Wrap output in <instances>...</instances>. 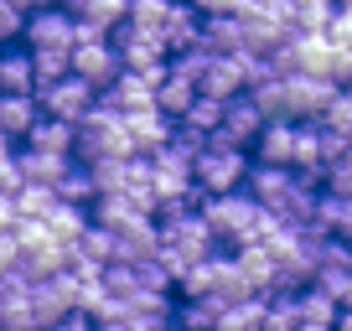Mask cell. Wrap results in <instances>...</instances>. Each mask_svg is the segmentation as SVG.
Returning a JSON list of instances; mask_svg holds the SVG:
<instances>
[{"label": "cell", "mask_w": 352, "mask_h": 331, "mask_svg": "<svg viewBox=\"0 0 352 331\" xmlns=\"http://www.w3.org/2000/svg\"><path fill=\"white\" fill-rule=\"evenodd\" d=\"M155 228H161V249H155V264L171 275V285L187 275L192 264H202V259L218 254V238H212V228L202 222V212H197V207H192V212H171V218H161Z\"/></svg>", "instance_id": "1"}, {"label": "cell", "mask_w": 352, "mask_h": 331, "mask_svg": "<svg viewBox=\"0 0 352 331\" xmlns=\"http://www.w3.org/2000/svg\"><path fill=\"white\" fill-rule=\"evenodd\" d=\"M73 155L83 166H99V161H130L135 145H130V130H124V114L109 109V104H94L83 124H78V145Z\"/></svg>", "instance_id": "2"}, {"label": "cell", "mask_w": 352, "mask_h": 331, "mask_svg": "<svg viewBox=\"0 0 352 331\" xmlns=\"http://www.w3.org/2000/svg\"><path fill=\"white\" fill-rule=\"evenodd\" d=\"M11 269L21 279H47L67 269V243L47 233V222H16L11 233Z\"/></svg>", "instance_id": "3"}, {"label": "cell", "mask_w": 352, "mask_h": 331, "mask_svg": "<svg viewBox=\"0 0 352 331\" xmlns=\"http://www.w3.org/2000/svg\"><path fill=\"white\" fill-rule=\"evenodd\" d=\"M249 155L233 150L223 140H208L197 155H192V187L197 197H228V192H243V176H249Z\"/></svg>", "instance_id": "4"}, {"label": "cell", "mask_w": 352, "mask_h": 331, "mask_svg": "<svg viewBox=\"0 0 352 331\" xmlns=\"http://www.w3.org/2000/svg\"><path fill=\"white\" fill-rule=\"evenodd\" d=\"M202 222L212 228L218 243H233V249H249L254 233H259L264 212L249 202V192H228V197H202Z\"/></svg>", "instance_id": "5"}, {"label": "cell", "mask_w": 352, "mask_h": 331, "mask_svg": "<svg viewBox=\"0 0 352 331\" xmlns=\"http://www.w3.org/2000/svg\"><path fill=\"white\" fill-rule=\"evenodd\" d=\"M36 104H42V119H57V124H83L88 114H94V104H99V93L88 89L83 78H57V83H47V89H36Z\"/></svg>", "instance_id": "6"}, {"label": "cell", "mask_w": 352, "mask_h": 331, "mask_svg": "<svg viewBox=\"0 0 352 331\" xmlns=\"http://www.w3.org/2000/svg\"><path fill=\"white\" fill-rule=\"evenodd\" d=\"M26 306H32L36 326H57V321L78 316V275H47V279H32V290H26Z\"/></svg>", "instance_id": "7"}, {"label": "cell", "mask_w": 352, "mask_h": 331, "mask_svg": "<svg viewBox=\"0 0 352 331\" xmlns=\"http://www.w3.org/2000/svg\"><path fill=\"white\" fill-rule=\"evenodd\" d=\"M300 187H311V181H300L296 171H285V166H249V176H243L249 202H254L259 212H270V218H280Z\"/></svg>", "instance_id": "8"}, {"label": "cell", "mask_w": 352, "mask_h": 331, "mask_svg": "<svg viewBox=\"0 0 352 331\" xmlns=\"http://www.w3.org/2000/svg\"><path fill=\"white\" fill-rule=\"evenodd\" d=\"M109 42H114V52H120V67H124V73H135V78H161L166 62H171V57H166V47L155 42L151 32H135L130 21L114 26Z\"/></svg>", "instance_id": "9"}, {"label": "cell", "mask_w": 352, "mask_h": 331, "mask_svg": "<svg viewBox=\"0 0 352 331\" xmlns=\"http://www.w3.org/2000/svg\"><path fill=\"white\" fill-rule=\"evenodd\" d=\"M120 52H114V42L109 36H88V42H78L73 47V78H83L94 93H104V89H114L120 83Z\"/></svg>", "instance_id": "10"}, {"label": "cell", "mask_w": 352, "mask_h": 331, "mask_svg": "<svg viewBox=\"0 0 352 331\" xmlns=\"http://www.w3.org/2000/svg\"><path fill=\"white\" fill-rule=\"evenodd\" d=\"M21 36H26V52H73L78 47V26L63 5L57 11H32Z\"/></svg>", "instance_id": "11"}, {"label": "cell", "mask_w": 352, "mask_h": 331, "mask_svg": "<svg viewBox=\"0 0 352 331\" xmlns=\"http://www.w3.org/2000/svg\"><path fill=\"white\" fill-rule=\"evenodd\" d=\"M63 11L73 16L78 42H88V36H109L114 26L130 21V0H63Z\"/></svg>", "instance_id": "12"}, {"label": "cell", "mask_w": 352, "mask_h": 331, "mask_svg": "<svg viewBox=\"0 0 352 331\" xmlns=\"http://www.w3.org/2000/svg\"><path fill=\"white\" fill-rule=\"evenodd\" d=\"M243 78H249V57H212L197 78V99H212V104H228L243 93Z\"/></svg>", "instance_id": "13"}, {"label": "cell", "mask_w": 352, "mask_h": 331, "mask_svg": "<svg viewBox=\"0 0 352 331\" xmlns=\"http://www.w3.org/2000/svg\"><path fill=\"white\" fill-rule=\"evenodd\" d=\"M264 114H259V104L249 99V93H239V99H228L223 104V124H218V140L223 145H233V150H249L254 140H259V130H264Z\"/></svg>", "instance_id": "14"}, {"label": "cell", "mask_w": 352, "mask_h": 331, "mask_svg": "<svg viewBox=\"0 0 352 331\" xmlns=\"http://www.w3.org/2000/svg\"><path fill=\"white\" fill-rule=\"evenodd\" d=\"M296 135H300V124L270 119L259 130V140H254V166H285L290 171V161H296Z\"/></svg>", "instance_id": "15"}, {"label": "cell", "mask_w": 352, "mask_h": 331, "mask_svg": "<svg viewBox=\"0 0 352 331\" xmlns=\"http://www.w3.org/2000/svg\"><path fill=\"white\" fill-rule=\"evenodd\" d=\"M124 130H130V145H135V155H145V161H151L155 150H166V145H171L176 124L166 119L161 109H145V114H124Z\"/></svg>", "instance_id": "16"}, {"label": "cell", "mask_w": 352, "mask_h": 331, "mask_svg": "<svg viewBox=\"0 0 352 331\" xmlns=\"http://www.w3.org/2000/svg\"><path fill=\"white\" fill-rule=\"evenodd\" d=\"M99 104H109V109H120V114H145V109H155V78L120 73V83H114V89H104Z\"/></svg>", "instance_id": "17"}, {"label": "cell", "mask_w": 352, "mask_h": 331, "mask_svg": "<svg viewBox=\"0 0 352 331\" xmlns=\"http://www.w3.org/2000/svg\"><path fill=\"white\" fill-rule=\"evenodd\" d=\"M161 47H166V57H182L192 47H202V16L192 5H171V16L161 26Z\"/></svg>", "instance_id": "18"}, {"label": "cell", "mask_w": 352, "mask_h": 331, "mask_svg": "<svg viewBox=\"0 0 352 331\" xmlns=\"http://www.w3.org/2000/svg\"><path fill=\"white\" fill-rule=\"evenodd\" d=\"M36 119H42V104H36V93H0V135H6L11 145L26 140Z\"/></svg>", "instance_id": "19"}, {"label": "cell", "mask_w": 352, "mask_h": 331, "mask_svg": "<svg viewBox=\"0 0 352 331\" xmlns=\"http://www.w3.org/2000/svg\"><path fill=\"white\" fill-rule=\"evenodd\" d=\"M192 104H197V83H192V78H182V73H171V67H166L161 78H155V109L166 114V119H182V114L192 109Z\"/></svg>", "instance_id": "20"}, {"label": "cell", "mask_w": 352, "mask_h": 331, "mask_svg": "<svg viewBox=\"0 0 352 331\" xmlns=\"http://www.w3.org/2000/svg\"><path fill=\"white\" fill-rule=\"evenodd\" d=\"M52 192H57V202H63V207H83V212L94 207V197H99V192H94V171H88L78 155L63 166V176L52 181Z\"/></svg>", "instance_id": "21"}, {"label": "cell", "mask_w": 352, "mask_h": 331, "mask_svg": "<svg viewBox=\"0 0 352 331\" xmlns=\"http://www.w3.org/2000/svg\"><path fill=\"white\" fill-rule=\"evenodd\" d=\"M73 155H47V150H16V171H21V187H52L63 176V166Z\"/></svg>", "instance_id": "22"}, {"label": "cell", "mask_w": 352, "mask_h": 331, "mask_svg": "<svg viewBox=\"0 0 352 331\" xmlns=\"http://www.w3.org/2000/svg\"><path fill=\"white\" fill-rule=\"evenodd\" d=\"M202 47H208L212 57H239L243 52V21L239 16H212V21H202Z\"/></svg>", "instance_id": "23"}, {"label": "cell", "mask_w": 352, "mask_h": 331, "mask_svg": "<svg viewBox=\"0 0 352 331\" xmlns=\"http://www.w3.org/2000/svg\"><path fill=\"white\" fill-rule=\"evenodd\" d=\"M296 310H300V326H337V316H342L337 295H327L321 285L296 290Z\"/></svg>", "instance_id": "24"}, {"label": "cell", "mask_w": 352, "mask_h": 331, "mask_svg": "<svg viewBox=\"0 0 352 331\" xmlns=\"http://www.w3.org/2000/svg\"><path fill=\"white\" fill-rule=\"evenodd\" d=\"M259 321H264V300H259V295H243V300L218 306L212 331H259Z\"/></svg>", "instance_id": "25"}, {"label": "cell", "mask_w": 352, "mask_h": 331, "mask_svg": "<svg viewBox=\"0 0 352 331\" xmlns=\"http://www.w3.org/2000/svg\"><path fill=\"white\" fill-rule=\"evenodd\" d=\"M73 145H78V130L57 119H36L26 135V150H47V155H73Z\"/></svg>", "instance_id": "26"}, {"label": "cell", "mask_w": 352, "mask_h": 331, "mask_svg": "<svg viewBox=\"0 0 352 331\" xmlns=\"http://www.w3.org/2000/svg\"><path fill=\"white\" fill-rule=\"evenodd\" d=\"M0 93H36V73H32V57L26 47H6L0 52Z\"/></svg>", "instance_id": "27"}, {"label": "cell", "mask_w": 352, "mask_h": 331, "mask_svg": "<svg viewBox=\"0 0 352 331\" xmlns=\"http://www.w3.org/2000/svg\"><path fill=\"white\" fill-rule=\"evenodd\" d=\"M259 331H300L296 290H275V295H264V321H259Z\"/></svg>", "instance_id": "28"}, {"label": "cell", "mask_w": 352, "mask_h": 331, "mask_svg": "<svg viewBox=\"0 0 352 331\" xmlns=\"http://www.w3.org/2000/svg\"><path fill=\"white\" fill-rule=\"evenodd\" d=\"M11 202H16V218L21 222H47L57 212V192L52 187H21Z\"/></svg>", "instance_id": "29"}, {"label": "cell", "mask_w": 352, "mask_h": 331, "mask_svg": "<svg viewBox=\"0 0 352 331\" xmlns=\"http://www.w3.org/2000/svg\"><path fill=\"white\" fill-rule=\"evenodd\" d=\"M47 233H52V238H63L67 249H73V243L88 233V212H83V207H63V202H57V212L47 218Z\"/></svg>", "instance_id": "30"}, {"label": "cell", "mask_w": 352, "mask_h": 331, "mask_svg": "<svg viewBox=\"0 0 352 331\" xmlns=\"http://www.w3.org/2000/svg\"><path fill=\"white\" fill-rule=\"evenodd\" d=\"M171 16V0H130V26L135 32H151L161 42V26Z\"/></svg>", "instance_id": "31"}, {"label": "cell", "mask_w": 352, "mask_h": 331, "mask_svg": "<svg viewBox=\"0 0 352 331\" xmlns=\"http://www.w3.org/2000/svg\"><path fill=\"white\" fill-rule=\"evenodd\" d=\"M212 316H218V306H208V300H182L171 310V331H212Z\"/></svg>", "instance_id": "32"}, {"label": "cell", "mask_w": 352, "mask_h": 331, "mask_svg": "<svg viewBox=\"0 0 352 331\" xmlns=\"http://www.w3.org/2000/svg\"><path fill=\"white\" fill-rule=\"evenodd\" d=\"M26 57H32L36 89H47V83H57V78L73 73V52H26Z\"/></svg>", "instance_id": "33"}, {"label": "cell", "mask_w": 352, "mask_h": 331, "mask_svg": "<svg viewBox=\"0 0 352 331\" xmlns=\"http://www.w3.org/2000/svg\"><path fill=\"white\" fill-rule=\"evenodd\" d=\"M321 181H327L331 197H352V150H342L337 161L327 166V176H321Z\"/></svg>", "instance_id": "34"}, {"label": "cell", "mask_w": 352, "mask_h": 331, "mask_svg": "<svg viewBox=\"0 0 352 331\" xmlns=\"http://www.w3.org/2000/svg\"><path fill=\"white\" fill-rule=\"evenodd\" d=\"M321 36H327V42H337L342 52H352V11H337V16H331V26H327Z\"/></svg>", "instance_id": "35"}, {"label": "cell", "mask_w": 352, "mask_h": 331, "mask_svg": "<svg viewBox=\"0 0 352 331\" xmlns=\"http://www.w3.org/2000/svg\"><path fill=\"white\" fill-rule=\"evenodd\" d=\"M192 11H197L202 21H212V16H239L243 0H192Z\"/></svg>", "instance_id": "36"}, {"label": "cell", "mask_w": 352, "mask_h": 331, "mask_svg": "<svg viewBox=\"0 0 352 331\" xmlns=\"http://www.w3.org/2000/svg\"><path fill=\"white\" fill-rule=\"evenodd\" d=\"M21 32H26V16H21V11H11V5L0 0V42H16Z\"/></svg>", "instance_id": "37"}, {"label": "cell", "mask_w": 352, "mask_h": 331, "mask_svg": "<svg viewBox=\"0 0 352 331\" xmlns=\"http://www.w3.org/2000/svg\"><path fill=\"white\" fill-rule=\"evenodd\" d=\"M16 222H21V218H16V202H11V197H0V238H11Z\"/></svg>", "instance_id": "38"}, {"label": "cell", "mask_w": 352, "mask_h": 331, "mask_svg": "<svg viewBox=\"0 0 352 331\" xmlns=\"http://www.w3.org/2000/svg\"><path fill=\"white\" fill-rule=\"evenodd\" d=\"M11 155H16V145H11V140H6V135H0V166L11 161Z\"/></svg>", "instance_id": "39"}, {"label": "cell", "mask_w": 352, "mask_h": 331, "mask_svg": "<svg viewBox=\"0 0 352 331\" xmlns=\"http://www.w3.org/2000/svg\"><path fill=\"white\" fill-rule=\"evenodd\" d=\"M342 316H352V279H347V290H342Z\"/></svg>", "instance_id": "40"}, {"label": "cell", "mask_w": 352, "mask_h": 331, "mask_svg": "<svg viewBox=\"0 0 352 331\" xmlns=\"http://www.w3.org/2000/svg\"><path fill=\"white\" fill-rule=\"evenodd\" d=\"M331 331H352V316H337V326H331Z\"/></svg>", "instance_id": "41"}, {"label": "cell", "mask_w": 352, "mask_h": 331, "mask_svg": "<svg viewBox=\"0 0 352 331\" xmlns=\"http://www.w3.org/2000/svg\"><path fill=\"white\" fill-rule=\"evenodd\" d=\"M342 93H347V99H352V78H347V83H342Z\"/></svg>", "instance_id": "42"}, {"label": "cell", "mask_w": 352, "mask_h": 331, "mask_svg": "<svg viewBox=\"0 0 352 331\" xmlns=\"http://www.w3.org/2000/svg\"><path fill=\"white\" fill-rule=\"evenodd\" d=\"M300 331H331V326H300Z\"/></svg>", "instance_id": "43"}, {"label": "cell", "mask_w": 352, "mask_h": 331, "mask_svg": "<svg viewBox=\"0 0 352 331\" xmlns=\"http://www.w3.org/2000/svg\"><path fill=\"white\" fill-rule=\"evenodd\" d=\"M171 5H192V0H171Z\"/></svg>", "instance_id": "44"}, {"label": "cell", "mask_w": 352, "mask_h": 331, "mask_svg": "<svg viewBox=\"0 0 352 331\" xmlns=\"http://www.w3.org/2000/svg\"><path fill=\"white\" fill-rule=\"evenodd\" d=\"M347 150H352V130H347Z\"/></svg>", "instance_id": "45"}]
</instances>
